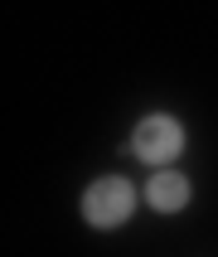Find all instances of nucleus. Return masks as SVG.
Segmentation results:
<instances>
[{
	"instance_id": "3",
	"label": "nucleus",
	"mask_w": 218,
	"mask_h": 257,
	"mask_svg": "<svg viewBox=\"0 0 218 257\" xmlns=\"http://www.w3.org/2000/svg\"><path fill=\"white\" fill-rule=\"evenodd\" d=\"M145 204H150L155 214H179L189 204V180L179 170H155L150 185H145Z\"/></svg>"
},
{
	"instance_id": "1",
	"label": "nucleus",
	"mask_w": 218,
	"mask_h": 257,
	"mask_svg": "<svg viewBox=\"0 0 218 257\" xmlns=\"http://www.w3.org/2000/svg\"><path fill=\"white\" fill-rule=\"evenodd\" d=\"M131 214H136V189H131V180H121V175H102V180L87 185L83 218L92 223V228H121Z\"/></svg>"
},
{
	"instance_id": "2",
	"label": "nucleus",
	"mask_w": 218,
	"mask_h": 257,
	"mask_svg": "<svg viewBox=\"0 0 218 257\" xmlns=\"http://www.w3.org/2000/svg\"><path fill=\"white\" fill-rule=\"evenodd\" d=\"M131 151H136V160H145V165H170V160L184 151V126H179L170 112H150L131 131Z\"/></svg>"
}]
</instances>
